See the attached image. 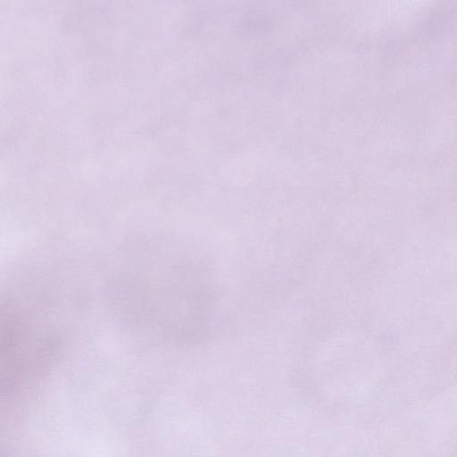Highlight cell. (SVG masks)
<instances>
[{"label":"cell","mask_w":457,"mask_h":457,"mask_svg":"<svg viewBox=\"0 0 457 457\" xmlns=\"http://www.w3.org/2000/svg\"><path fill=\"white\" fill-rule=\"evenodd\" d=\"M143 267V266H142ZM142 270L137 268L122 275L120 282L125 291L124 296L137 301L147 300L137 304L146 307V314L155 304L157 313L164 305L159 330L175 336L179 331L186 336L195 337L206 323L210 307V295L201 279L184 271L179 266H171L168 261L145 264ZM120 288V289H121ZM135 301V302H137ZM140 312V313H141ZM156 313V315H157ZM155 315V317H156ZM155 317L154 320H155Z\"/></svg>","instance_id":"obj_1"}]
</instances>
